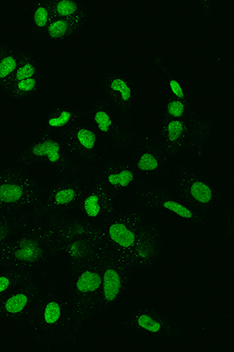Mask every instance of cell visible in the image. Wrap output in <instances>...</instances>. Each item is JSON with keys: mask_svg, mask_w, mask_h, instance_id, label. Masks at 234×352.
<instances>
[{"mask_svg": "<svg viewBox=\"0 0 234 352\" xmlns=\"http://www.w3.org/2000/svg\"><path fill=\"white\" fill-rule=\"evenodd\" d=\"M100 230L108 251L135 272L156 268L167 260L161 224L154 214L134 204L119 208Z\"/></svg>", "mask_w": 234, "mask_h": 352, "instance_id": "obj_1", "label": "cell"}, {"mask_svg": "<svg viewBox=\"0 0 234 352\" xmlns=\"http://www.w3.org/2000/svg\"><path fill=\"white\" fill-rule=\"evenodd\" d=\"M39 347L53 349L75 333L69 296L54 280H47L36 302L18 324Z\"/></svg>", "mask_w": 234, "mask_h": 352, "instance_id": "obj_2", "label": "cell"}, {"mask_svg": "<svg viewBox=\"0 0 234 352\" xmlns=\"http://www.w3.org/2000/svg\"><path fill=\"white\" fill-rule=\"evenodd\" d=\"M56 258L53 225L34 219L0 251V268L36 272Z\"/></svg>", "mask_w": 234, "mask_h": 352, "instance_id": "obj_3", "label": "cell"}, {"mask_svg": "<svg viewBox=\"0 0 234 352\" xmlns=\"http://www.w3.org/2000/svg\"><path fill=\"white\" fill-rule=\"evenodd\" d=\"M51 224L56 238V258H62L70 272L99 256L106 248L100 228L73 214Z\"/></svg>", "mask_w": 234, "mask_h": 352, "instance_id": "obj_4", "label": "cell"}, {"mask_svg": "<svg viewBox=\"0 0 234 352\" xmlns=\"http://www.w3.org/2000/svg\"><path fill=\"white\" fill-rule=\"evenodd\" d=\"M153 134L170 161L201 154L213 140L212 126L198 113L186 118L163 117Z\"/></svg>", "mask_w": 234, "mask_h": 352, "instance_id": "obj_5", "label": "cell"}, {"mask_svg": "<svg viewBox=\"0 0 234 352\" xmlns=\"http://www.w3.org/2000/svg\"><path fill=\"white\" fill-rule=\"evenodd\" d=\"M33 168L14 163L0 169V213L36 217L45 184Z\"/></svg>", "mask_w": 234, "mask_h": 352, "instance_id": "obj_6", "label": "cell"}, {"mask_svg": "<svg viewBox=\"0 0 234 352\" xmlns=\"http://www.w3.org/2000/svg\"><path fill=\"white\" fill-rule=\"evenodd\" d=\"M134 204L154 214L178 220L191 227L194 230L205 232L212 228L213 218L211 215L199 212L165 184H145L130 198Z\"/></svg>", "mask_w": 234, "mask_h": 352, "instance_id": "obj_7", "label": "cell"}, {"mask_svg": "<svg viewBox=\"0 0 234 352\" xmlns=\"http://www.w3.org/2000/svg\"><path fill=\"white\" fill-rule=\"evenodd\" d=\"M88 170L56 176L45 184L37 207L36 219L45 223H55L72 214L89 183Z\"/></svg>", "mask_w": 234, "mask_h": 352, "instance_id": "obj_8", "label": "cell"}, {"mask_svg": "<svg viewBox=\"0 0 234 352\" xmlns=\"http://www.w3.org/2000/svg\"><path fill=\"white\" fill-rule=\"evenodd\" d=\"M87 117L106 151L121 155L127 151L137 131L133 119L125 116L102 94L90 105Z\"/></svg>", "mask_w": 234, "mask_h": 352, "instance_id": "obj_9", "label": "cell"}, {"mask_svg": "<svg viewBox=\"0 0 234 352\" xmlns=\"http://www.w3.org/2000/svg\"><path fill=\"white\" fill-rule=\"evenodd\" d=\"M106 248L89 263L71 272L69 299L72 322L76 332L88 320L96 316L102 283V263Z\"/></svg>", "mask_w": 234, "mask_h": 352, "instance_id": "obj_10", "label": "cell"}, {"mask_svg": "<svg viewBox=\"0 0 234 352\" xmlns=\"http://www.w3.org/2000/svg\"><path fill=\"white\" fill-rule=\"evenodd\" d=\"M164 184L191 206L211 217L222 202L213 184L201 170L190 163L172 166Z\"/></svg>", "mask_w": 234, "mask_h": 352, "instance_id": "obj_11", "label": "cell"}, {"mask_svg": "<svg viewBox=\"0 0 234 352\" xmlns=\"http://www.w3.org/2000/svg\"><path fill=\"white\" fill-rule=\"evenodd\" d=\"M13 159L14 163L31 168L44 164L52 170L54 177L82 171L62 136L43 135L15 153Z\"/></svg>", "mask_w": 234, "mask_h": 352, "instance_id": "obj_12", "label": "cell"}, {"mask_svg": "<svg viewBox=\"0 0 234 352\" xmlns=\"http://www.w3.org/2000/svg\"><path fill=\"white\" fill-rule=\"evenodd\" d=\"M122 155L128 159L145 184H164L172 168L153 133L136 131L128 149Z\"/></svg>", "mask_w": 234, "mask_h": 352, "instance_id": "obj_13", "label": "cell"}, {"mask_svg": "<svg viewBox=\"0 0 234 352\" xmlns=\"http://www.w3.org/2000/svg\"><path fill=\"white\" fill-rule=\"evenodd\" d=\"M135 271L106 248L102 263V283L96 316H110L128 298L134 282Z\"/></svg>", "mask_w": 234, "mask_h": 352, "instance_id": "obj_14", "label": "cell"}, {"mask_svg": "<svg viewBox=\"0 0 234 352\" xmlns=\"http://www.w3.org/2000/svg\"><path fill=\"white\" fill-rule=\"evenodd\" d=\"M119 325L135 336L165 342L180 339L183 333L178 322L146 306L124 312L119 318Z\"/></svg>", "mask_w": 234, "mask_h": 352, "instance_id": "obj_15", "label": "cell"}, {"mask_svg": "<svg viewBox=\"0 0 234 352\" xmlns=\"http://www.w3.org/2000/svg\"><path fill=\"white\" fill-rule=\"evenodd\" d=\"M88 171L95 180L110 191L119 201L124 199L130 200L140 187L145 185L124 155L106 156Z\"/></svg>", "mask_w": 234, "mask_h": 352, "instance_id": "obj_16", "label": "cell"}, {"mask_svg": "<svg viewBox=\"0 0 234 352\" xmlns=\"http://www.w3.org/2000/svg\"><path fill=\"white\" fill-rule=\"evenodd\" d=\"M89 175V183L73 214L85 223L100 228L117 212L119 201L90 173Z\"/></svg>", "mask_w": 234, "mask_h": 352, "instance_id": "obj_17", "label": "cell"}, {"mask_svg": "<svg viewBox=\"0 0 234 352\" xmlns=\"http://www.w3.org/2000/svg\"><path fill=\"white\" fill-rule=\"evenodd\" d=\"M61 136L66 140L78 167L82 170L93 168L106 157L105 146L88 117Z\"/></svg>", "mask_w": 234, "mask_h": 352, "instance_id": "obj_18", "label": "cell"}, {"mask_svg": "<svg viewBox=\"0 0 234 352\" xmlns=\"http://www.w3.org/2000/svg\"><path fill=\"white\" fill-rule=\"evenodd\" d=\"M44 287L38 276L0 298V320L18 325L36 303Z\"/></svg>", "mask_w": 234, "mask_h": 352, "instance_id": "obj_19", "label": "cell"}, {"mask_svg": "<svg viewBox=\"0 0 234 352\" xmlns=\"http://www.w3.org/2000/svg\"><path fill=\"white\" fill-rule=\"evenodd\" d=\"M102 94L123 112L134 120L137 104L134 84L128 76L117 72H111L102 77Z\"/></svg>", "mask_w": 234, "mask_h": 352, "instance_id": "obj_20", "label": "cell"}, {"mask_svg": "<svg viewBox=\"0 0 234 352\" xmlns=\"http://www.w3.org/2000/svg\"><path fill=\"white\" fill-rule=\"evenodd\" d=\"M86 118L87 110L77 105L67 103L56 105L44 116L43 135H64Z\"/></svg>", "mask_w": 234, "mask_h": 352, "instance_id": "obj_21", "label": "cell"}, {"mask_svg": "<svg viewBox=\"0 0 234 352\" xmlns=\"http://www.w3.org/2000/svg\"><path fill=\"white\" fill-rule=\"evenodd\" d=\"M84 16L73 19H54L45 31L41 41L48 44L64 43L79 31Z\"/></svg>", "mask_w": 234, "mask_h": 352, "instance_id": "obj_22", "label": "cell"}, {"mask_svg": "<svg viewBox=\"0 0 234 352\" xmlns=\"http://www.w3.org/2000/svg\"><path fill=\"white\" fill-rule=\"evenodd\" d=\"M30 51L5 45L0 54V91H3Z\"/></svg>", "mask_w": 234, "mask_h": 352, "instance_id": "obj_23", "label": "cell"}, {"mask_svg": "<svg viewBox=\"0 0 234 352\" xmlns=\"http://www.w3.org/2000/svg\"><path fill=\"white\" fill-rule=\"evenodd\" d=\"M44 72L26 80L16 83L3 91V94L14 103L21 104L38 95L44 86Z\"/></svg>", "mask_w": 234, "mask_h": 352, "instance_id": "obj_24", "label": "cell"}, {"mask_svg": "<svg viewBox=\"0 0 234 352\" xmlns=\"http://www.w3.org/2000/svg\"><path fill=\"white\" fill-rule=\"evenodd\" d=\"M35 219L31 215L0 213V251Z\"/></svg>", "mask_w": 234, "mask_h": 352, "instance_id": "obj_25", "label": "cell"}, {"mask_svg": "<svg viewBox=\"0 0 234 352\" xmlns=\"http://www.w3.org/2000/svg\"><path fill=\"white\" fill-rule=\"evenodd\" d=\"M54 20L49 1H37L32 5L28 27L34 38L41 41L43 33Z\"/></svg>", "mask_w": 234, "mask_h": 352, "instance_id": "obj_26", "label": "cell"}, {"mask_svg": "<svg viewBox=\"0 0 234 352\" xmlns=\"http://www.w3.org/2000/svg\"><path fill=\"white\" fill-rule=\"evenodd\" d=\"M37 276L36 272L30 271L0 268V298L25 285Z\"/></svg>", "mask_w": 234, "mask_h": 352, "instance_id": "obj_27", "label": "cell"}, {"mask_svg": "<svg viewBox=\"0 0 234 352\" xmlns=\"http://www.w3.org/2000/svg\"><path fill=\"white\" fill-rule=\"evenodd\" d=\"M49 6L54 19H73L84 16V3L72 0H50Z\"/></svg>", "mask_w": 234, "mask_h": 352, "instance_id": "obj_28", "label": "cell"}, {"mask_svg": "<svg viewBox=\"0 0 234 352\" xmlns=\"http://www.w3.org/2000/svg\"><path fill=\"white\" fill-rule=\"evenodd\" d=\"M42 73H43V72L36 56L30 52L27 56V58L22 61L18 70H16L14 75L11 77L3 91L16 83L36 77Z\"/></svg>", "mask_w": 234, "mask_h": 352, "instance_id": "obj_29", "label": "cell"}, {"mask_svg": "<svg viewBox=\"0 0 234 352\" xmlns=\"http://www.w3.org/2000/svg\"><path fill=\"white\" fill-rule=\"evenodd\" d=\"M197 113V111L191 106L189 100L167 98V96L165 100L163 117L186 118L195 116Z\"/></svg>", "mask_w": 234, "mask_h": 352, "instance_id": "obj_30", "label": "cell"}, {"mask_svg": "<svg viewBox=\"0 0 234 352\" xmlns=\"http://www.w3.org/2000/svg\"><path fill=\"white\" fill-rule=\"evenodd\" d=\"M4 45H5V44H3L2 43H0V54H1V53H2V51L3 50Z\"/></svg>", "mask_w": 234, "mask_h": 352, "instance_id": "obj_31", "label": "cell"}]
</instances>
